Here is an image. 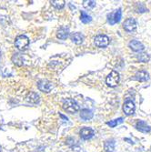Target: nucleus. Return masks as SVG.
<instances>
[{"mask_svg":"<svg viewBox=\"0 0 151 152\" xmlns=\"http://www.w3.org/2000/svg\"><path fill=\"white\" fill-rule=\"evenodd\" d=\"M121 16H122L121 9H118V10H117V11L115 12L114 17H115V22H116V23H118V22L120 21V19H121Z\"/></svg>","mask_w":151,"mask_h":152,"instance_id":"obj_23","label":"nucleus"},{"mask_svg":"<svg viewBox=\"0 0 151 152\" xmlns=\"http://www.w3.org/2000/svg\"><path fill=\"white\" fill-rule=\"evenodd\" d=\"M65 1L64 0H56V1H51V4H52V6L53 7H55L56 8H58V9H61V8H63L64 7H65Z\"/></svg>","mask_w":151,"mask_h":152,"instance_id":"obj_19","label":"nucleus"},{"mask_svg":"<svg viewBox=\"0 0 151 152\" xmlns=\"http://www.w3.org/2000/svg\"><path fill=\"white\" fill-rule=\"evenodd\" d=\"M138 58H139V61H141V62H147L149 60V57L147 56V54H146V53L139 54Z\"/></svg>","mask_w":151,"mask_h":152,"instance_id":"obj_22","label":"nucleus"},{"mask_svg":"<svg viewBox=\"0 0 151 152\" xmlns=\"http://www.w3.org/2000/svg\"><path fill=\"white\" fill-rule=\"evenodd\" d=\"M129 48L136 52H140L145 49V47L142 43H140L138 40H132L129 42Z\"/></svg>","mask_w":151,"mask_h":152,"instance_id":"obj_9","label":"nucleus"},{"mask_svg":"<svg viewBox=\"0 0 151 152\" xmlns=\"http://www.w3.org/2000/svg\"><path fill=\"white\" fill-rule=\"evenodd\" d=\"M106 82H107V86H109V87H111V88L116 87L119 82V74L117 71L110 72V74L107 77Z\"/></svg>","mask_w":151,"mask_h":152,"instance_id":"obj_3","label":"nucleus"},{"mask_svg":"<svg viewBox=\"0 0 151 152\" xmlns=\"http://www.w3.org/2000/svg\"><path fill=\"white\" fill-rule=\"evenodd\" d=\"M123 111L126 115L130 116L135 112V103L132 100H127L123 105Z\"/></svg>","mask_w":151,"mask_h":152,"instance_id":"obj_7","label":"nucleus"},{"mask_svg":"<svg viewBox=\"0 0 151 152\" xmlns=\"http://www.w3.org/2000/svg\"><path fill=\"white\" fill-rule=\"evenodd\" d=\"M136 128L138 130H139L143 133H148L151 131V128L147 125L146 122L141 121V120H139L136 123Z\"/></svg>","mask_w":151,"mask_h":152,"instance_id":"obj_10","label":"nucleus"},{"mask_svg":"<svg viewBox=\"0 0 151 152\" xmlns=\"http://www.w3.org/2000/svg\"><path fill=\"white\" fill-rule=\"evenodd\" d=\"M0 58H1V52H0Z\"/></svg>","mask_w":151,"mask_h":152,"instance_id":"obj_26","label":"nucleus"},{"mask_svg":"<svg viewBox=\"0 0 151 152\" xmlns=\"http://www.w3.org/2000/svg\"><path fill=\"white\" fill-rule=\"evenodd\" d=\"M123 27L128 32H133L136 28V22L134 18H128L123 23Z\"/></svg>","mask_w":151,"mask_h":152,"instance_id":"obj_6","label":"nucleus"},{"mask_svg":"<svg viewBox=\"0 0 151 152\" xmlns=\"http://www.w3.org/2000/svg\"><path fill=\"white\" fill-rule=\"evenodd\" d=\"M80 19H81V21L83 22V23L87 24V23H89V22L92 20V18H91L89 15H88V14H87L85 11H81V14H80Z\"/></svg>","mask_w":151,"mask_h":152,"instance_id":"obj_18","label":"nucleus"},{"mask_svg":"<svg viewBox=\"0 0 151 152\" xmlns=\"http://www.w3.org/2000/svg\"><path fill=\"white\" fill-rule=\"evenodd\" d=\"M123 122V118H119L117 119H114V120H110L109 122H107V124L110 127V128H115L116 126H117L118 124H121Z\"/></svg>","mask_w":151,"mask_h":152,"instance_id":"obj_20","label":"nucleus"},{"mask_svg":"<svg viewBox=\"0 0 151 152\" xmlns=\"http://www.w3.org/2000/svg\"><path fill=\"white\" fill-rule=\"evenodd\" d=\"M28 44H29V39H28V37L24 36V35L18 36L16 38V41H15V46L19 50L26 49V48L28 46Z\"/></svg>","mask_w":151,"mask_h":152,"instance_id":"obj_2","label":"nucleus"},{"mask_svg":"<svg viewBox=\"0 0 151 152\" xmlns=\"http://www.w3.org/2000/svg\"><path fill=\"white\" fill-rule=\"evenodd\" d=\"M94 43L98 48H106L109 44V38L106 35H98L94 38Z\"/></svg>","mask_w":151,"mask_h":152,"instance_id":"obj_4","label":"nucleus"},{"mask_svg":"<svg viewBox=\"0 0 151 152\" xmlns=\"http://www.w3.org/2000/svg\"><path fill=\"white\" fill-rule=\"evenodd\" d=\"M26 101L32 104H36L39 101V96L36 92H30L26 96Z\"/></svg>","mask_w":151,"mask_h":152,"instance_id":"obj_11","label":"nucleus"},{"mask_svg":"<svg viewBox=\"0 0 151 152\" xmlns=\"http://www.w3.org/2000/svg\"><path fill=\"white\" fill-rule=\"evenodd\" d=\"M104 148L107 152H113L115 149V140H108L104 144Z\"/></svg>","mask_w":151,"mask_h":152,"instance_id":"obj_14","label":"nucleus"},{"mask_svg":"<svg viewBox=\"0 0 151 152\" xmlns=\"http://www.w3.org/2000/svg\"><path fill=\"white\" fill-rule=\"evenodd\" d=\"M68 35H69V30L66 27H61L58 30V33H57V37L59 39H66Z\"/></svg>","mask_w":151,"mask_h":152,"instance_id":"obj_12","label":"nucleus"},{"mask_svg":"<svg viewBox=\"0 0 151 152\" xmlns=\"http://www.w3.org/2000/svg\"><path fill=\"white\" fill-rule=\"evenodd\" d=\"M80 118L83 120H88L93 118V113L89 109H82L80 113Z\"/></svg>","mask_w":151,"mask_h":152,"instance_id":"obj_17","label":"nucleus"},{"mask_svg":"<svg viewBox=\"0 0 151 152\" xmlns=\"http://www.w3.org/2000/svg\"><path fill=\"white\" fill-rule=\"evenodd\" d=\"M83 39H84V37H83V36L81 35V33L77 32V33H73L71 35V40L77 45H79V44H81L82 42H83Z\"/></svg>","mask_w":151,"mask_h":152,"instance_id":"obj_15","label":"nucleus"},{"mask_svg":"<svg viewBox=\"0 0 151 152\" xmlns=\"http://www.w3.org/2000/svg\"><path fill=\"white\" fill-rule=\"evenodd\" d=\"M114 15H115V13H111V14H109V15L107 16V19H108V23L110 24V25H114L116 22H115V17H114Z\"/></svg>","mask_w":151,"mask_h":152,"instance_id":"obj_24","label":"nucleus"},{"mask_svg":"<svg viewBox=\"0 0 151 152\" xmlns=\"http://www.w3.org/2000/svg\"><path fill=\"white\" fill-rule=\"evenodd\" d=\"M79 134H80V137L83 140H89L94 136V130L92 129H90V128L86 127V128L81 129Z\"/></svg>","mask_w":151,"mask_h":152,"instance_id":"obj_8","label":"nucleus"},{"mask_svg":"<svg viewBox=\"0 0 151 152\" xmlns=\"http://www.w3.org/2000/svg\"><path fill=\"white\" fill-rule=\"evenodd\" d=\"M0 152H1V146H0Z\"/></svg>","mask_w":151,"mask_h":152,"instance_id":"obj_25","label":"nucleus"},{"mask_svg":"<svg viewBox=\"0 0 151 152\" xmlns=\"http://www.w3.org/2000/svg\"><path fill=\"white\" fill-rule=\"evenodd\" d=\"M63 108H64L65 111H66L68 113H71V114H74V113H77L79 110V106L74 99H68L64 101Z\"/></svg>","mask_w":151,"mask_h":152,"instance_id":"obj_1","label":"nucleus"},{"mask_svg":"<svg viewBox=\"0 0 151 152\" xmlns=\"http://www.w3.org/2000/svg\"><path fill=\"white\" fill-rule=\"evenodd\" d=\"M96 6V2L95 1H91V0H85V1H83V7L87 9H91L93 7H95Z\"/></svg>","mask_w":151,"mask_h":152,"instance_id":"obj_21","label":"nucleus"},{"mask_svg":"<svg viewBox=\"0 0 151 152\" xmlns=\"http://www.w3.org/2000/svg\"><path fill=\"white\" fill-rule=\"evenodd\" d=\"M37 88L40 91L47 93L53 88V84L47 79H42L37 82Z\"/></svg>","mask_w":151,"mask_h":152,"instance_id":"obj_5","label":"nucleus"},{"mask_svg":"<svg viewBox=\"0 0 151 152\" xmlns=\"http://www.w3.org/2000/svg\"><path fill=\"white\" fill-rule=\"evenodd\" d=\"M12 61L13 63L18 66H21L23 65V62H24V58L22 57V55L19 54V53H15L13 55V57H12Z\"/></svg>","mask_w":151,"mask_h":152,"instance_id":"obj_13","label":"nucleus"},{"mask_svg":"<svg viewBox=\"0 0 151 152\" xmlns=\"http://www.w3.org/2000/svg\"><path fill=\"white\" fill-rule=\"evenodd\" d=\"M135 77H136L135 78H136V80H139V81H147V80L149 78L148 73L146 72V71H143V70L139 71L138 73L136 74Z\"/></svg>","mask_w":151,"mask_h":152,"instance_id":"obj_16","label":"nucleus"}]
</instances>
